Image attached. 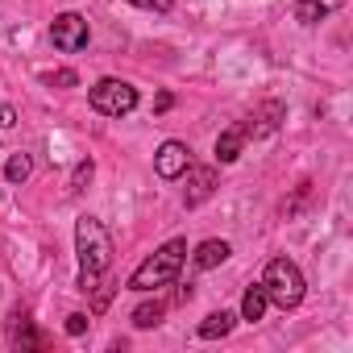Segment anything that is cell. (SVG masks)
Returning <instances> with one entry per match:
<instances>
[{
    "label": "cell",
    "instance_id": "obj_8",
    "mask_svg": "<svg viewBox=\"0 0 353 353\" xmlns=\"http://www.w3.org/2000/svg\"><path fill=\"white\" fill-rule=\"evenodd\" d=\"M192 170V183H188V208H196V204H204L208 196H212V188H216V170L212 166H188Z\"/></svg>",
    "mask_w": 353,
    "mask_h": 353
},
{
    "label": "cell",
    "instance_id": "obj_22",
    "mask_svg": "<svg viewBox=\"0 0 353 353\" xmlns=\"http://www.w3.org/2000/svg\"><path fill=\"white\" fill-rule=\"evenodd\" d=\"M312 5H316L320 13H332V9H341V5H345V0H312Z\"/></svg>",
    "mask_w": 353,
    "mask_h": 353
},
{
    "label": "cell",
    "instance_id": "obj_4",
    "mask_svg": "<svg viewBox=\"0 0 353 353\" xmlns=\"http://www.w3.org/2000/svg\"><path fill=\"white\" fill-rule=\"evenodd\" d=\"M92 108L104 112V117H129L137 108V88L125 83V79H100L92 92H88Z\"/></svg>",
    "mask_w": 353,
    "mask_h": 353
},
{
    "label": "cell",
    "instance_id": "obj_14",
    "mask_svg": "<svg viewBox=\"0 0 353 353\" xmlns=\"http://www.w3.org/2000/svg\"><path fill=\"white\" fill-rule=\"evenodd\" d=\"M30 170H34L30 154H13V158L5 162V179H9V183H26V179H30Z\"/></svg>",
    "mask_w": 353,
    "mask_h": 353
},
{
    "label": "cell",
    "instance_id": "obj_20",
    "mask_svg": "<svg viewBox=\"0 0 353 353\" xmlns=\"http://www.w3.org/2000/svg\"><path fill=\"white\" fill-rule=\"evenodd\" d=\"M88 179H92V162H79V166H75V174H71V188L79 192V188H83Z\"/></svg>",
    "mask_w": 353,
    "mask_h": 353
},
{
    "label": "cell",
    "instance_id": "obj_6",
    "mask_svg": "<svg viewBox=\"0 0 353 353\" xmlns=\"http://www.w3.org/2000/svg\"><path fill=\"white\" fill-rule=\"evenodd\" d=\"M192 166V150L183 141H162L158 154H154V170L162 174V179H179V174H188Z\"/></svg>",
    "mask_w": 353,
    "mask_h": 353
},
{
    "label": "cell",
    "instance_id": "obj_7",
    "mask_svg": "<svg viewBox=\"0 0 353 353\" xmlns=\"http://www.w3.org/2000/svg\"><path fill=\"white\" fill-rule=\"evenodd\" d=\"M283 112H287V108H283L279 100L262 104V108L250 117V125H241V129H245V137H266V133H274V129H279V121H283Z\"/></svg>",
    "mask_w": 353,
    "mask_h": 353
},
{
    "label": "cell",
    "instance_id": "obj_18",
    "mask_svg": "<svg viewBox=\"0 0 353 353\" xmlns=\"http://www.w3.org/2000/svg\"><path fill=\"white\" fill-rule=\"evenodd\" d=\"M88 324H92V320H88L83 312H71V316H67V332H71V336H83Z\"/></svg>",
    "mask_w": 353,
    "mask_h": 353
},
{
    "label": "cell",
    "instance_id": "obj_1",
    "mask_svg": "<svg viewBox=\"0 0 353 353\" xmlns=\"http://www.w3.org/2000/svg\"><path fill=\"white\" fill-rule=\"evenodd\" d=\"M75 254H79V291H92L96 279L112 266V237L96 216L75 221Z\"/></svg>",
    "mask_w": 353,
    "mask_h": 353
},
{
    "label": "cell",
    "instance_id": "obj_3",
    "mask_svg": "<svg viewBox=\"0 0 353 353\" xmlns=\"http://www.w3.org/2000/svg\"><path fill=\"white\" fill-rule=\"evenodd\" d=\"M262 291H266V299L274 303V307H299L303 303V291H307V283H303V274H299V266L291 262V258H274L270 266H266V274H262Z\"/></svg>",
    "mask_w": 353,
    "mask_h": 353
},
{
    "label": "cell",
    "instance_id": "obj_13",
    "mask_svg": "<svg viewBox=\"0 0 353 353\" xmlns=\"http://www.w3.org/2000/svg\"><path fill=\"white\" fill-rule=\"evenodd\" d=\"M13 345L21 349V353H30V349H42V336L34 332V324L17 312V324H13Z\"/></svg>",
    "mask_w": 353,
    "mask_h": 353
},
{
    "label": "cell",
    "instance_id": "obj_10",
    "mask_svg": "<svg viewBox=\"0 0 353 353\" xmlns=\"http://www.w3.org/2000/svg\"><path fill=\"white\" fill-rule=\"evenodd\" d=\"M229 254H233V250H229V241H216V237H212V241H204V245L192 254V262H196L200 270H212V266H221Z\"/></svg>",
    "mask_w": 353,
    "mask_h": 353
},
{
    "label": "cell",
    "instance_id": "obj_19",
    "mask_svg": "<svg viewBox=\"0 0 353 353\" xmlns=\"http://www.w3.org/2000/svg\"><path fill=\"white\" fill-rule=\"evenodd\" d=\"M129 5H137L145 13H170V0H129Z\"/></svg>",
    "mask_w": 353,
    "mask_h": 353
},
{
    "label": "cell",
    "instance_id": "obj_5",
    "mask_svg": "<svg viewBox=\"0 0 353 353\" xmlns=\"http://www.w3.org/2000/svg\"><path fill=\"white\" fill-rule=\"evenodd\" d=\"M50 42H54L59 50H67V54L83 50V46H88V17H79V13H63V17H54V26H50Z\"/></svg>",
    "mask_w": 353,
    "mask_h": 353
},
{
    "label": "cell",
    "instance_id": "obj_2",
    "mask_svg": "<svg viewBox=\"0 0 353 353\" xmlns=\"http://www.w3.org/2000/svg\"><path fill=\"white\" fill-rule=\"evenodd\" d=\"M183 262H188V241H183V237L158 245V250L129 274V291H158V287L174 283V279H179V270H183Z\"/></svg>",
    "mask_w": 353,
    "mask_h": 353
},
{
    "label": "cell",
    "instance_id": "obj_11",
    "mask_svg": "<svg viewBox=\"0 0 353 353\" xmlns=\"http://www.w3.org/2000/svg\"><path fill=\"white\" fill-rule=\"evenodd\" d=\"M266 307H270V299H266V291H262V283H258V287H250L245 299H241V320L258 324V320L266 316Z\"/></svg>",
    "mask_w": 353,
    "mask_h": 353
},
{
    "label": "cell",
    "instance_id": "obj_15",
    "mask_svg": "<svg viewBox=\"0 0 353 353\" xmlns=\"http://www.w3.org/2000/svg\"><path fill=\"white\" fill-rule=\"evenodd\" d=\"M162 312H166V303H141V307H133V324L137 328H154V324H162Z\"/></svg>",
    "mask_w": 353,
    "mask_h": 353
},
{
    "label": "cell",
    "instance_id": "obj_12",
    "mask_svg": "<svg viewBox=\"0 0 353 353\" xmlns=\"http://www.w3.org/2000/svg\"><path fill=\"white\" fill-rule=\"evenodd\" d=\"M229 328H233V312H212V316H204V324H200V336L204 341H216V336H229Z\"/></svg>",
    "mask_w": 353,
    "mask_h": 353
},
{
    "label": "cell",
    "instance_id": "obj_17",
    "mask_svg": "<svg viewBox=\"0 0 353 353\" xmlns=\"http://www.w3.org/2000/svg\"><path fill=\"white\" fill-rule=\"evenodd\" d=\"M295 17H299L303 26H316V21H324V13L312 5V0H299V5H295Z\"/></svg>",
    "mask_w": 353,
    "mask_h": 353
},
{
    "label": "cell",
    "instance_id": "obj_21",
    "mask_svg": "<svg viewBox=\"0 0 353 353\" xmlns=\"http://www.w3.org/2000/svg\"><path fill=\"white\" fill-rule=\"evenodd\" d=\"M17 125V112H13V104H0V129H13Z\"/></svg>",
    "mask_w": 353,
    "mask_h": 353
},
{
    "label": "cell",
    "instance_id": "obj_16",
    "mask_svg": "<svg viewBox=\"0 0 353 353\" xmlns=\"http://www.w3.org/2000/svg\"><path fill=\"white\" fill-rule=\"evenodd\" d=\"M42 83H50V88H75V83H79V75H75V71H46V75H42Z\"/></svg>",
    "mask_w": 353,
    "mask_h": 353
},
{
    "label": "cell",
    "instance_id": "obj_9",
    "mask_svg": "<svg viewBox=\"0 0 353 353\" xmlns=\"http://www.w3.org/2000/svg\"><path fill=\"white\" fill-rule=\"evenodd\" d=\"M241 150H245V129H241V125H233V129H225V133L216 137V162H221V166L237 162Z\"/></svg>",
    "mask_w": 353,
    "mask_h": 353
}]
</instances>
